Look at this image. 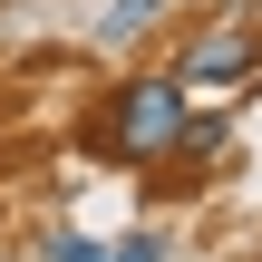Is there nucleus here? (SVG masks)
I'll list each match as a JSON object with an SVG mask.
<instances>
[{
	"label": "nucleus",
	"instance_id": "f257e3e1",
	"mask_svg": "<svg viewBox=\"0 0 262 262\" xmlns=\"http://www.w3.org/2000/svg\"><path fill=\"white\" fill-rule=\"evenodd\" d=\"M175 126H185V78H126L117 97H107V146L117 156H165L175 146Z\"/></svg>",
	"mask_w": 262,
	"mask_h": 262
},
{
	"label": "nucleus",
	"instance_id": "f03ea898",
	"mask_svg": "<svg viewBox=\"0 0 262 262\" xmlns=\"http://www.w3.org/2000/svg\"><path fill=\"white\" fill-rule=\"evenodd\" d=\"M253 58H262L253 19H233V29H214V39H194V49L175 58V78H185V88H214V78H243Z\"/></svg>",
	"mask_w": 262,
	"mask_h": 262
},
{
	"label": "nucleus",
	"instance_id": "7ed1b4c3",
	"mask_svg": "<svg viewBox=\"0 0 262 262\" xmlns=\"http://www.w3.org/2000/svg\"><path fill=\"white\" fill-rule=\"evenodd\" d=\"M146 29H156V0H117L107 10V39H146Z\"/></svg>",
	"mask_w": 262,
	"mask_h": 262
},
{
	"label": "nucleus",
	"instance_id": "20e7f679",
	"mask_svg": "<svg viewBox=\"0 0 262 262\" xmlns=\"http://www.w3.org/2000/svg\"><path fill=\"white\" fill-rule=\"evenodd\" d=\"M107 262H165V233L146 224V233H126V243H107Z\"/></svg>",
	"mask_w": 262,
	"mask_h": 262
},
{
	"label": "nucleus",
	"instance_id": "39448f33",
	"mask_svg": "<svg viewBox=\"0 0 262 262\" xmlns=\"http://www.w3.org/2000/svg\"><path fill=\"white\" fill-rule=\"evenodd\" d=\"M49 262H107V243H97V233H58V243H49Z\"/></svg>",
	"mask_w": 262,
	"mask_h": 262
}]
</instances>
